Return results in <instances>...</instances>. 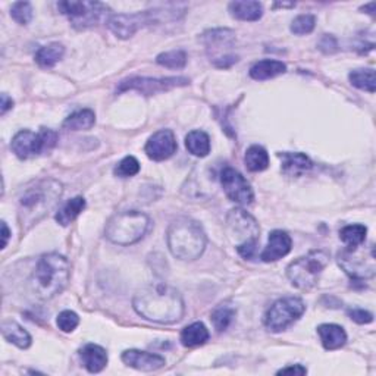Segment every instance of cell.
<instances>
[{
  "instance_id": "1",
  "label": "cell",
  "mask_w": 376,
  "mask_h": 376,
  "mask_svg": "<svg viewBox=\"0 0 376 376\" xmlns=\"http://www.w3.org/2000/svg\"><path fill=\"white\" fill-rule=\"evenodd\" d=\"M133 308L143 319L162 325L180 322L185 312L181 294L164 282H151L140 288L133 299Z\"/></svg>"
},
{
  "instance_id": "2",
  "label": "cell",
  "mask_w": 376,
  "mask_h": 376,
  "mask_svg": "<svg viewBox=\"0 0 376 376\" xmlns=\"http://www.w3.org/2000/svg\"><path fill=\"white\" fill-rule=\"evenodd\" d=\"M62 184L55 180H41L26 188L19 197L18 219L22 231H28L52 210L62 196Z\"/></svg>"
},
{
  "instance_id": "3",
  "label": "cell",
  "mask_w": 376,
  "mask_h": 376,
  "mask_svg": "<svg viewBox=\"0 0 376 376\" xmlns=\"http://www.w3.org/2000/svg\"><path fill=\"white\" fill-rule=\"evenodd\" d=\"M69 276L68 258L59 253H49L41 256L37 262L31 276V285L40 299L50 300L66 288Z\"/></svg>"
},
{
  "instance_id": "4",
  "label": "cell",
  "mask_w": 376,
  "mask_h": 376,
  "mask_svg": "<svg viewBox=\"0 0 376 376\" xmlns=\"http://www.w3.org/2000/svg\"><path fill=\"white\" fill-rule=\"evenodd\" d=\"M168 247L180 261H196L206 249V234L198 222L190 218L172 220L168 228Z\"/></svg>"
},
{
  "instance_id": "5",
  "label": "cell",
  "mask_w": 376,
  "mask_h": 376,
  "mask_svg": "<svg viewBox=\"0 0 376 376\" xmlns=\"http://www.w3.org/2000/svg\"><path fill=\"white\" fill-rule=\"evenodd\" d=\"M150 218L138 210H126L113 215L106 223V238L118 245H131L144 237Z\"/></svg>"
},
{
  "instance_id": "6",
  "label": "cell",
  "mask_w": 376,
  "mask_h": 376,
  "mask_svg": "<svg viewBox=\"0 0 376 376\" xmlns=\"http://www.w3.org/2000/svg\"><path fill=\"white\" fill-rule=\"evenodd\" d=\"M227 227L231 237L237 243V252L244 258H252L256 253L258 244V228L257 220L247 214L244 209H232L227 216Z\"/></svg>"
},
{
  "instance_id": "7",
  "label": "cell",
  "mask_w": 376,
  "mask_h": 376,
  "mask_svg": "<svg viewBox=\"0 0 376 376\" xmlns=\"http://www.w3.org/2000/svg\"><path fill=\"white\" fill-rule=\"evenodd\" d=\"M328 265L329 254L325 250H312L288 265L287 276L294 287L308 291L317 284L321 274Z\"/></svg>"
},
{
  "instance_id": "8",
  "label": "cell",
  "mask_w": 376,
  "mask_h": 376,
  "mask_svg": "<svg viewBox=\"0 0 376 376\" xmlns=\"http://www.w3.org/2000/svg\"><path fill=\"white\" fill-rule=\"evenodd\" d=\"M338 265L344 269V272L355 281H364L375 276L376 272V256L375 247H363L360 244L355 249H346L338 253Z\"/></svg>"
},
{
  "instance_id": "9",
  "label": "cell",
  "mask_w": 376,
  "mask_h": 376,
  "mask_svg": "<svg viewBox=\"0 0 376 376\" xmlns=\"http://www.w3.org/2000/svg\"><path fill=\"white\" fill-rule=\"evenodd\" d=\"M57 143V134L53 129L41 128L39 133H32L30 129H22L12 138L10 149L19 159H30L43 155L44 151H50Z\"/></svg>"
},
{
  "instance_id": "10",
  "label": "cell",
  "mask_w": 376,
  "mask_h": 376,
  "mask_svg": "<svg viewBox=\"0 0 376 376\" xmlns=\"http://www.w3.org/2000/svg\"><path fill=\"white\" fill-rule=\"evenodd\" d=\"M306 312V304L299 297H284L270 306L265 314V328L269 332H282L297 322Z\"/></svg>"
},
{
  "instance_id": "11",
  "label": "cell",
  "mask_w": 376,
  "mask_h": 376,
  "mask_svg": "<svg viewBox=\"0 0 376 376\" xmlns=\"http://www.w3.org/2000/svg\"><path fill=\"white\" fill-rule=\"evenodd\" d=\"M57 9L62 15L68 17L70 24L77 30H86L94 27L103 18L109 8L100 2H88V0H66L59 2Z\"/></svg>"
},
{
  "instance_id": "12",
  "label": "cell",
  "mask_w": 376,
  "mask_h": 376,
  "mask_svg": "<svg viewBox=\"0 0 376 376\" xmlns=\"http://www.w3.org/2000/svg\"><path fill=\"white\" fill-rule=\"evenodd\" d=\"M162 9H153V10H143L137 12V14H116L111 15L106 21L108 28L122 40H126L129 37L147 26H151L153 22H159Z\"/></svg>"
},
{
  "instance_id": "13",
  "label": "cell",
  "mask_w": 376,
  "mask_h": 376,
  "mask_svg": "<svg viewBox=\"0 0 376 376\" xmlns=\"http://www.w3.org/2000/svg\"><path fill=\"white\" fill-rule=\"evenodd\" d=\"M190 84V79L185 77H167V78H146V77H134L124 79L118 93H124L128 90L138 91L144 96H153V94L169 91L176 87H184Z\"/></svg>"
},
{
  "instance_id": "14",
  "label": "cell",
  "mask_w": 376,
  "mask_h": 376,
  "mask_svg": "<svg viewBox=\"0 0 376 376\" xmlns=\"http://www.w3.org/2000/svg\"><path fill=\"white\" fill-rule=\"evenodd\" d=\"M220 184L227 197L234 203L250 205L254 200L252 185L237 169L231 167L223 168L220 172Z\"/></svg>"
},
{
  "instance_id": "15",
  "label": "cell",
  "mask_w": 376,
  "mask_h": 376,
  "mask_svg": "<svg viewBox=\"0 0 376 376\" xmlns=\"http://www.w3.org/2000/svg\"><path fill=\"white\" fill-rule=\"evenodd\" d=\"M176 149H178V144H176L175 135L171 129H160L147 140L144 151L149 159L162 162L172 158Z\"/></svg>"
},
{
  "instance_id": "16",
  "label": "cell",
  "mask_w": 376,
  "mask_h": 376,
  "mask_svg": "<svg viewBox=\"0 0 376 376\" xmlns=\"http://www.w3.org/2000/svg\"><path fill=\"white\" fill-rule=\"evenodd\" d=\"M121 359L126 366L134 368L141 372H155L162 369L164 364H167V360L162 356L141 350H125Z\"/></svg>"
},
{
  "instance_id": "17",
  "label": "cell",
  "mask_w": 376,
  "mask_h": 376,
  "mask_svg": "<svg viewBox=\"0 0 376 376\" xmlns=\"http://www.w3.org/2000/svg\"><path fill=\"white\" fill-rule=\"evenodd\" d=\"M291 247H292V240L290 235L285 231L275 229L269 234L267 245L262 252L261 258L266 263L276 262L279 261V258L285 257L291 252Z\"/></svg>"
},
{
  "instance_id": "18",
  "label": "cell",
  "mask_w": 376,
  "mask_h": 376,
  "mask_svg": "<svg viewBox=\"0 0 376 376\" xmlns=\"http://www.w3.org/2000/svg\"><path fill=\"white\" fill-rule=\"evenodd\" d=\"M279 158L282 160L281 169L288 176H301L313 168V162L310 160V158L300 151L279 153Z\"/></svg>"
},
{
  "instance_id": "19",
  "label": "cell",
  "mask_w": 376,
  "mask_h": 376,
  "mask_svg": "<svg viewBox=\"0 0 376 376\" xmlns=\"http://www.w3.org/2000/svg\"><path fill=\"white\" fill-rule=\"evenodd\" d=\"M79 357L90 373L102 372L108 364V351L97 344H87L79 350Z\"/></svg>"
},
{
  "instance_id": "20",
  "label": "cell",
  "mask_w": 376,
  "mask_h": 376,
  "mask_svg": "<svg viewBox=\"0 0 376 376\" xmlns=\"http://www.w3.org/2000/svg\"><path fill=\"white\" fill-rule=\"evenodd\" d=\"M317 334L321 337L325 350H338L347 343V334L343 326L335 323H323L317 326Z\"/></svg>"
},
{
  "instance_id": "21",
  "label": "cell",
  "mask_w": 376,
  "mask_h": 376,
  "mask_svg": "<svg viewBox=\"0 0 376 376\" xmlns=\"http://www.w3.org/2000/svg\"><path fill=\"white\" fill-rule=\"evenodd\" d=\"M228 9L231 17L240 21H258L263 15L262 3L254 0H235L229 3Z\"/></svg>"
},
{
  "instance_id": "22",
  "label": "cell",
  "mask_w": 376,
  "mask_h": 376,
  "mask_svg": "<svg viewBox=\"0 0 376 376\" xmlns=\"http://www.w3.org/2000/svg\"><path fill=\"white\" fill-rule=\"evenodd\" d=\"M285 73H287V65L282 64L281 61H274V59L258 61L250 68V77L256 81L270 79Z\"/></svg>"
},
{
  "instance_id": "23",
  "label": "cell",
  "mask_w": 376,
  "mask_h": 376,
  "mask_svg": "<svg viewBox=\"0 0 376 376\" xmlns=\"http://www.w3.org/2000/svg\"><path fill=\"white\" fill-rule=\"evenodd\" d=\"M2 335L8 343L17 346L18 348H28L31 346V335L15 321L2 322Z\"/></svg>"
},
{
  "instance_id": "24",
  "label": "cell",
  "mask_w": 376,
  "mask_h": 376,
  "mask_svg": "<svg viewBox=\"0 0 376 376\" xmlns=\"http://www.w3.org/2000/svg\"><path fill=\"white\" fill-rule=\"evenodd\" d=\"M86 206H87V203H86L84 197L70 198L69 202H66L61 209L56 212L55 219L59 225L68 227L70 222H74L77 219V216L86 209Z\"/></svg>"
},
{
  "instance_id": "25",
  "label": "cell",
  "mask_w": 376,
  "mask_h": 376,
  "mask_svg": "<svg viewBox=\"0 0 376 376\" xmlns=\"http://www.w3.org/2000/svg\"><path fill=\"white\" fill-rule=\"evenodd\" d=\"M209 339V331L202 322H194L182 329L181 332V343L184 347L193 348L206 344Z\"/></svg>"
},
{
  "instance_id": "26",
  "label": "cell",
  "mask_w": 376,
  "mask_h": 376,
  "mask_svg": "<svg viewBox=\"0 0 376 376\" xmlns=\"http://www.w3.org/2000/svg\"><path fill=\"white\" fill-rule=\"evenodd\" d=\"M203 43L209 49L219 50L222 47H231L235 41V32L228 28H215L203 32L202 35Z\"/></svg>"
},
{
  "instance_id": "27",
  "label": "cell",
  "mask_w": 376,
  "mask_h": 376,
  "mask_svg": "<svg viewBox=\"0 0 376 376\" xmlns=\"http://www.w3.org/2000/svg\"><path fill=\"white\" fill-rule=\"evenodd\" d=\"M185 147L197 158H206L210 153V137L200 129L188 133L185 137Z\"/></svg>"
},
{
  "instance_id": "28",
  "label": "cell",
  "mask_w": 376,
  "mask_h": 376,
  "mask_svg": "<svg viewBox=\"0 0 376 376\" xmlns=\"http://www.w3.org/2000/svg\"><path fill=\"white\" fill-rule=\"evenodd\" d=\"M96 124V115L91 109H81L70 113L64 121V128L70 131H86Z\"/></svg>"
},
{
  "instance_id": "29",
  "label": "cell",
  "mask_w": 376,
  "mask_h": 376,
  "mask_svg": "<svg viewBox=\"0 0 376 376\" xmlns=\"http://www.w3.org/2000/svg\"><path fill=\"white\" fill-rule=\"evenodd\" d=\"M65 55V47L61 43H50L43 46L39 52L35 53V62L41 68H52L55 66Z\"/></svg>"
},
{
  "instance_id": "30",
  "label": "cell",
  "mask_w": 376,
  "mask_h": 376,
  "mask_svg": "<svg viewBox=\"0 0 376 376\" xmlns=\"http://www.w3.org/2000/svg\"><path fill=\"white\" fill-rule=\"evenodd\" d=\"M244 162L250 172H262L269 167V155L262 146H252L245 151Z\"/></svg>"
},
{
  "instance_id": "31",
  "label": "cell",
  "mask_w": 376,
  "mask_h": 376,
  "mask_svg": "<svg viewBox=\"0 0 376 376\" xmlns=\"http://www.w3.org/2000/svg\"><path fill=\"white\" fill-rule=\"evenodd\" d=\"M235 308L231 306L229 303H222L216 306L215 310L212 312V323H214L215 329L218 332H223L228 326L232 323L234 317H235Z\"/></svg>"
},
{
  "instance_id": "32",
  "label": "cell",
  "mask_w": 376,
  "mask_h": 376,
  "mask_svg": "<svg viewBox=\"0 0 376 376\" xmlns=\"http://www.w3.org/2000/svg\"><path fill=\"white\" fill-rule=\"evenodd\" d=\"M350 82L359 90H364L369 93H375L376 90V78H375V69H355L348 75Z\"/></svg>"
},
{
  "instance_id": "33",
  "label": "cell",
  "mask_w": 376,
  "mask_h": 376,
  "mask_svg": "<svg viewBox=\"0 0 376 376\" xmlns=\"http://www.w3.org/2000/svg\"><path fill=\"white\" fill-rule=\"evenodd\" d=\"M368 228L360 223H355V225H347L339 231V238L343 243L347 244L348 249H355L366 240Z\"/></svg>"
},
{
  "instance_id": "34",
  "label": "cell",
  "mask_w": 376,
  "mask_h": 376,
  "mask_svg": "<svg viewBox=\"0 0 376 376\" xmlns=\"http://www.w3.org/2000/svg\"><path fill=\"white\" fill-rule=\"evenodd\" d=\"M156 62L169 69H182L187 65V53L184 50H171L160 53Z\"/></svg>"
},
{
  "instance_id": "35",
  "label": "cell",
  "mask_w": 376,
  "mask_h": 376,
  "mask_svg": "<svg viewBox=\"0 0 376 376\" xmlns=\"http://www.w3.org/2000/svg\"><path fill=\"white\" fill-rule=\"evenodd\" d=\"M140 172V162L134 156H126L116 164L113 173L120 178H131Z\"/></svg>"
},
{
  "instance_id": "36",
  "label": "cell",
  "mask_w": 376,
  "mask_h": 376,
  "mask_svg": "<svg viewBox=\"0 0 376 376\" xmlns=\"http://www.w3.org/2000/svg\"><path fill=\"white\" fill-rule=\"evenodd\" d=\"M316 26V18L314 15L310 14H304V15H299L297 18H294V21L291 22V32L297 34V35H304V34H310L314 30Z\"/></svg>"
},
{
  "instance_id": "37",
  "label": "cell",
  "mask_w": 376,
  "mask_h": 376,
  "mask_svg": "<svg viewBox=\"0 0 376 376\" xmlns=\"http://www.w3.org/2000/svg\"><path fill=\"white\" fill-rule=\"evenodd\" d=\"M10 17L21 26H27L32 19V6L30 2H15L10 8Z\"/></svg>"
},
{
  "instance_id": "38",
  "label": "cell",
  "mask_w": 376,
  "mask_h": 376,
  "mask_svg": "<svg viewBox=\"0 0 376 376\" xmlns=\"http://www.w3.org/2000/svg\"><path fill=\"white\" fill-rule=\"evenodd\" d=\"M56 323H57V326H59V329H61V331L73 332L79 323V317H78V314L75 312L64 310L62 313H59Z\"/></svg>"
},
{
  "instance_id": "39",
  "label": "cell",
  "mask_w": 376,
  "mask_h": 376,
  "mask_svg": "<svg viewBox=\"0 0 376 376\" xmlns=\"http://www.w3.org/2000/svg\"><path fill=\"white\" fill-rule=\"evenodd\" d=\"M317 47H319V50H322L326 55H332L335 52H338V41L331 34H323L322 39L317 43Z\"/></svg>"
},
{
  "instance_id": "40",
  "label": "cell",
  "mask_w": 376,
  "mask_h": 376,
  "mask_svg": "<svg viewBox=\"0 0 376 376\" xmlns=\"http://www.w3.org/2000/svg\"><path fill=\"white\" fill-rule=\"evenodd\" d=\"M347 314L350 316V319H352L356 323H360V325L370 323L373 321V314L363 309H350Z\"/></svg>"
},
{
  "instance_id": "41",
  "label": "cell",
  "mask_w": 376,
  "mask_h": 376,
  "mask_svg": "<svg viewBox=\"0 0 376 376\" xmlns=\"http://www.w3.org/2000/svg\"><path fill=\"white\" fill-rule=\"evenodd\" d=\"M237 62H238V56H234V55H225V56L214 59V64L218 68H229Z\"/></svg>"
},
{
  "instance_id": "42",
  "label": "cell",
  "mask_w": 376,
  "mask_h": 376,
  "mask_svg": "<svg viewBox=\"0 0 376 376\" xmlns=\"http://www.w3.org/2000/svg\"><path fill=\"white\" fill-rule=\"evenodd\" d=\"M308 373V369L301 364H294V366H288V368H282L278 370V375H306Z\"/></svg>"
},
{
  "instance_id": "43",
  "label": "cell",
  "mask_w": 376,
  "mask_h": 376,
  "mask_svg": "<svg viewBox=\"0 0 376 376\" xmlns=\"http://www.w3.org/2000/svg\"><path fill=\"white\" fill-rule=\"evenodd\" d=\"M12 108H14V100H12L6 93H3L2 94V104H0V113L5 115Z\"/></svg>"
},
{
  "instance_id": "44",
  "label": "cell",
  "mask_w": 376,
  "mask_h": 376,
  "mask_svg": "<svg viewBox=\"0 0 376 376\" xmlns=\"http://www.w3.org/2000/svg\"><path fill=\"white\" fill-rule=\"evenodd\" d=\"M9 235H10V231H9L8 225H6V222L2 220V249H5V247L8 245Z\"/></svg>"
}]
</instances>
